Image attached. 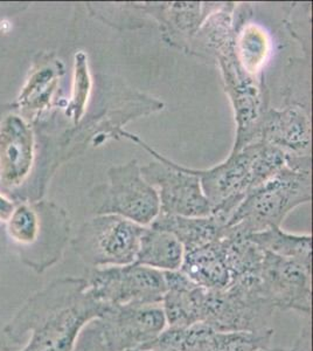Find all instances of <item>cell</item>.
<instances>
[{
	"instance_id": "9c48e42d",
	"label": "cell",
	"mask_w": 313,
	"mask_h": 351,
	"mask_svg": "<svg viewBox=\"0 0 313 351\" xmlns=\"http://www.w3.org/2000/svg\"><path fill=\"white\" fill-rule=\"evenodd\" d=\"M96 322L108 351L144 349L167 327L162 304L108 307Z\"/></svg>"
},
{
	"instance_id": "9a60e30c",
	"label": "cell",
	"mask_w": 313,
	"mask_h": 351,
	"mask_svg": "<svg viewBox=\"0 0 313 351\" xmlns=\"http://www.w3.org/2000/svg\"><path fill=\"white\" fill-rule=\"evenodd\" d=\"M151 228L170 232L184 246L185 252L221 239L226 234V223L216 217H180L159 215Z\"/></svg>"
},
{
	"instance_id": "e0dca14e",
	"label": "cell",
	"mask_w": 313,
	"mask_h": 351,
	"mask_svg": "<svg viewBox=\"0 0 313 351\" xmlns=\"http://www.w3.org/2000/svg\"><path fill=\"white\" fill-rule=\"evenodd\" d=\"M248 239L258 245L262 251L294 260L309 269L312 268L311 234H292L283 231L281 228H273L253 233L248 236Z\"/></svg>"
},
{
	"instance_id": "603a6c76",
	"label": "cell",
	"mask_w": 313,
	"mask_h": 351,
	"mask_svg": "<svg viewBox=\"0 0 313 351\" xmlns=\"http://www.w3.org/2000/svg\"><path fill=\"white\" fill-rule=\"evenodd\" d=\"M73 351H108L96 321L84 328Z\"/></svg>"
},
{
	"instance_id": "3957f363",
	"label": "cell",
	"mask_w": 313,
	"mask_h": 351,
	"mask_svg": "<svg viewBox=\"0 0 313 351\" xmlns=\"http://www.w3.org/2000/svg\"><path fill=\"white\" fill-rule=\"evenodd\" d=\"M6 223L8 237L19 248L21 260L38 274L64 256L71 225L66 212L54 204L19 205Z\"/></svg>"
},
{
	"instance_id": "d4e9b609",
	"label": "cell",
	"mask_w": 313,
	"mask_h": 351,
	"mask_svg": "<svg viewBox=\"0 0 313 351\" xmlns=\"http://www.w3.org/2000/svg\"><path fill=\"white\" fill-rule=\"evenodd\" d=\"M134 351H167V350H160V349H138V350Z\"/></svg>"
},
{
	"instance_id": "277c9868",
	"label": "cell",
	"mask_w": 313,
	"mask_h": 351,
	"mask_svg": "<svg viewBox=\"0 0 313 351\" xmlns=\"http://www.w3.org/2000/svg\"><path fill=\"white\" fill-rule=\"evenodd\" d=\"M107 183L94 189L89 198L95 216L114 215L147 228L160 213L158 193L144 180L138 160L111 167Z\"/></svg>"
},
{
	"instance_id": "cb8c5ba5",
	"label": "cell",
	"mask_w": 313,
	"mask_h": 351,
	"mask_svg": "<svg viewBox=\"0 0 313 351\" xmlns=\"http://www.w3.org/2000/svg\"><path fill=\"white\" fill-rule=\"evenodd\" d=\"M286 351V350H284ZM289 351H311V322L308 321L305 326L301 328V334L294 347Z\"/></svg>"
},
{
	"instance_id": "2e32d148",
	"label": "cell",
	"mask_w": 313,
	"mask_h": 351,
	"mask_svg": "<svg viewBox=\"0 0 313 351\" xmlns=\"http://www.w3.org/2000/svg\"><path fill=\"white\" fill-rule=\"evenodd\" d=\"M184 256V246L173 234L147 226L139 240L135 263L157 271H180Z\"/></svg>"
},
{
	"instance_id": "5bb4252c",
	"label": "cell",
	"mask_w": 313,
	"mask_h": 351,
	"mask_svg": "<svg viewBox=\"0 0 313 351\" xmlns=\"http://www.w3.org/2000/svg\"><path fill=\"white\" fill-rule=\"evenodd\" d=\"M166 291L162 301L167 327H188L200 324L199 300L201 287L180 271H165Z\"/></svg>"
},
{
	"instance_id": "44dd1931",
	"label": "cell",
	"mask_w": 313,
	"mask_h": 351,
	"mask_svg": "<svg viewBox=\"0 0 313 351\" xmlns=\"http://www.w3.org/2000/svg\"><path fill=\"white\" fill-rule=\"evenodd\" d=\"M274 330L234 331L218 332L216 331L213 351H266L269 350L270 341Z\"/></svg>"
},
{
	"instance_id": "8fae6325",
	"label": "cell",
	"mask_w": 313,
	"mask_h": 351,
	"mask_svg": "<svg viewBox=\"0 0 313 351\" xmlns=\"http://www.w3.org/2000/svg\"><path fill=\"white\" fill-rule=\"evenodd\" d=\"M255 142L274 145L286 156L311 155L309 110L298 104L281 110L266 108L258 123Z\"/></svg>"
},
{
	"instance_id": "7402d4cb",
	"label": "cell",
	"mask_w": 313,
	"mask_h": 351,
	"mask_svg": "<svg viewBox=\"0 0 313 351\" xmlns=\"http://www.w3.org/2000/svg\"><path fill=\"white\" fill-rule=\"evenodd\" d=\"M90 89H92V77L88 69L87 56L84 52H79L75 56L74 88H73L72 101L67 112L74 121V123H79L84 116Z\"/></svg>"
},
{
	"instance_id": "7a4b0ae2",
	"label": "cell",
	"mask_w": 313,
	"mask_h": 351,
	"mask_svg": "<svg viewBox=\"0 0 313 351\" xmlns=\"http://www.w3.org/2000/svg\"><path fill=\"white\" fill-rule=\"evenodd\" d=\"M311 199V158L292 160L248 192L227 226L246 237L268 228H281L290 212Z\"/></svg>"
},
{
	"instance_id": "4fadbf2b",
	"label": "cell",
	"mask_w": 313,
	"mask_h": 351,
	"mask_svg": "<svg viewBox=\"0 0 313 351\" xmlns=\"http://www.w3.org/2000/svg\"><path fill=\"white\" fill-rule=\"evenodd\" d=\"M180 271L193 284L205 289L225 291L229 287L225 236L201 247L185 252Z\"/></svg>"
},
{
	"instance_id": "52a82bcc",
	"label": "cell",
	"mask_w": 313,
	"mask_h": 351,
	"mask_svg": "<svg viewBox=\"0 0 313 351\" xmlns=\"http://www.w3.org/2000/svg\"><path fill=\"white\" fill-rule=\"evenodd\" d=\"M84 279L89 293L104 307L162 304L166 291L165 271L135 263L89 268Z\"/></svg>"
},
{
	"instance_id": "ffe728a7",
	"label": "cell",
	"mask_w": 313,
	"mask_h": 351,
	"mask_svg": "<svg viewBox=\"0 0 313 351\" xmlns=\"http://www.w3.org/2000/svg\"><path fill=\"white\" fill-rule=\"evenodd\" d=\"M234 45L238 60L245 71L251 76L260 72L268 53V41L263 31L249 25L242 29L240 36H236Z\"/></svg>"
},
{
	"instance_id": "ac0fdd59",
	"label": "cell",
	"mask_w": 313,
	"mask_h": 351,
	"mask_svg": "<svg viewBox=\"0 0 313 351\" xmlns=\"http://www.w3.org/2000/svg\"><path fill=\"white\" fill-rule=\"evenodd\" d=\"M216 331L207 324L188 327H166L157 339L144 349L167 351H213Z\"/></svg>"
},
{
	"instance_id": "6da1fadb",
	"label": "cell",
	"mask_w": 313,
	"mask_h": 351,
	"mask_svg": "<svg viewBox=\"0 0 313 351\" xmlns=\"http://www.w3.org/2000/svg\"><path fill=\"white\" fill-rule=\"evenodd\" d=\"M108 307L92 298L84 278H61L29 296L3 329L8 343L20 351H73L81 332Z\"/></svg>"
},
{
	"instance_id": "7c38bea8",
	"label": "cell",
	"mask_w": 313,
	"mask_h": 351,
	"mask_svg": "<svg viewBox=\"0 0 313 351\" xmlns=\"http://www.w3.org/2000/svg\"><path fill=\"white\" fill-rule=\"evenodd\" d=\"M36 158L31 125L20 115L10 114L0 122V183L16 188L27 178Z\"/></svg>"
},
{
	"instance_id": "d6986e66",
	"label": "cell",
	"mask_w": 313,
	"mask_h": 351,
	"mask_svg": "<svg viewBox=\"0 0 313 351\" xmlns=\"http://www.w3.org/2000/svg\"><path fill=\"white\" fill-rule=\"evenodd\" d=\"M62 74L61 64L52 61L40 66L32 73L20 95V106L29 110L46 108Z\"/></svg>"
},
{
	"instance_id": "5b68a950",
	"label": "cell",
	"mask_w": 313,
	"mask_h": 351,
	"mask_svg": "<svg viewBox=\"0 0 313 351\" xmlns=\"http://www.w3.org/2000/svg\"><path fill=\"white\" fill-rule=\"evenodd\" d=\"M118 135L140 144L157 162L140 167L144 180L158 193L160 213L166 216L210 217V205L197 175L180 164L160 155L155 149L130 132L119 130Z\"/></svg>"
},
{
	"instance_id": "8992f818",
	"label": "cell",
	"mask_w": 313,
	"mask_h": 351,
	"mask_svg": "<svg viewBox=\"0 0 313 351\" xmlns=\"http://www.w3.org/2000/svg\"><path fill=\"white\" fill-rule=\"evenodd\" d=\"M144 228L114 215L94 216L79 228L73 248L89 268L127 266L136 261Z\"/></svg>"
},
{
	"instance_id": "30bf717a",
	"label": "cell",
	"mask_w": 313,
	"mask_h": 351,
	"mask_svg": "<svg viewBox=\"0 0 313 351\" xmlns=\"http://www.w3.org/2000/svg\"><path fill=\"white\" fill-rule=\"evenodd\" d=\"M260 287L275 309L311 315V269L301 263L264 252Z\"/></svg>"
},
{
	"instance_id": "ba28073f",
	"label": "cell",
	"mask_w": 313,
	"mask_h": 351,
	"mask_svg": "<svg viewBox=\"0 0 313 351\" xmlns=\"http://www.w3.org/2000/svg\"><path fill=\"white\" fill-rule=\"evenodd\" d=\"M190 171L200 180L212 210L210 216L228 223L247 193L258 186L255 172V143L230 152L228 158L214 168L190 169Z\"/></svg>"
}]
</instances>
